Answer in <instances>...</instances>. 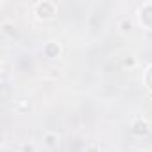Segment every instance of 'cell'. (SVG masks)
Here are the masks:
<instances>
[{
    "label": "cell",
    "mask_w": 152,
    "mask_h": 152,
    "mask_svg": "<svg viewBox=\"0 0 152 152\" xmlns=\"http://www.w3.org/2000/svg\"><path fill=\"white\" fill-rule=\"evenodd\" d=\"M138 18H140V23L145 29L152 31V2L143 4V7L138 11Z\"/></svg>",
    "instance_id": "6da1fadb"
},
{
    "label": "cell",
    "mask_w": 152,
    "mask_h": 152,
    "mask_svg": "<svg viewBox=\"0 0 152 152\" xmlns=\"http://www.w3.org/2000/svg\"><path fill=\"white\" fill-rule=\"evenodd\" d=\"M36 15L39 18H43V20L52 18L56 15V6L52 2H39V4H36Z\"/></svg>",
    "instance_id": "7a4b0ae2"
},
{
    "label": "cell",
    "mask_w": 152,
    "mask_h": 152,
    "mask_svg": "<svg viewBox=\"0 0 152 152\" xmlns=\"http://www.w3.org/2000/svg\"><path fill=\"white\" fill-rule=\"evenodd\" d=\"M150 131H152V127L147 120H134L131 125V132L134 136H147Z\"/></svg>",
    "instance_id": "3957f363"
},
{
    "label": "cell",
    "mask_w": 152,
    "mask_h": 152,
    "mask_svg": "<svg viewBox=\"0 0 152 152\" xmlns=\"http://www.w3.org/2000/svg\"><path fill=\"white\" fill-rule=\"evenodd\" d=\"M43 54H45L47 57H50V59L59 57V56H61V45L56 43V41H48V43H45V47H43Z\"/></svg>",
    "instance_id": "277c9868"
},
{
    "label": "cell",
    "mask_w": 152,
    "mask_h": 152,
    "mask_svg": "<svg viewBox=\"0 0 152 152\" xmlns=\"http://www.w3.org/2000/svg\"><path fill=\"white\" fill-rule=\"evenodd\" d=\"M57 140H59V138H57V134H54V132H47V134L43 136L45 145H47V147H50V148L57 145Z\"/></svg>",
    "instance_id": "5b68a950"
},
{
    "label": "cell",
    "mask_w": 152,
    "mask_h": 152,
    "mask_svg": "<svg viewBox=\"0 0 152 152\" xmlns=\"http://www.w3.org/2000/svg\"><path fill=\"white\" fill-rule=\"evenodd\" d=\"M143 83H145V86H147V90L148 91H152V64L145 70V75H143Z\"/></svg>",
    "instance_id": "8992f818"
},
{
    "label": "cell",
    "mask_w": 152,
    "mask_h": 152,
    "mask_svg": "<svg viewBox=\"0 0 152 152\" xmlns=\"http://www.w3.org/2000/svg\"><path fill=\"white\" fill-rule=\"evenodd\" d=\"M120 29H122L124 32H129V31L132 29V23H131V20H124V22L120 23Z\"/></svg>",
    "instance_id": "52a82bcc"
},
{
    "label": "cell",
    "mask_w": 152,
    "mask_h": 152,
    "mask_svg": "<svg viewBox=\"0 0 152 152\" xmlns=\"http://www.w3.org/2000/svg\"><path fill=\"white\" fill-rule=\"evenodd\" d=\"M22 152H34V145H31V143L29 145H23L22 147Z\"/></svg>",
    "instance_id": "ba28073f"
},
{
    "label": "cell",
    "mask_w": 152,
    "mask_h": 152,
    "mask_svg": "<svg viewBox=\"0 0 152 152\" xmlns=\"http://www.w3.org/2000/svg\"><path fill=\"white\" fill-rule=\"evenodd\" d=\"M124 64H125V66H132V64H134V61H132V59H125V63H124Z\"/></svg>",
    "instance_id": "9c48e42d"
},
{
    "label": "cell",
    "mask_w": 152,
    "mask_h": 152,
    "mask_svg": "<svg viewBox=\"0 0 152 152\" xmlns=\"http://www.w3.org/2000/svg\"><path fill=\"white\" fill-rule=\"evenodd\" d=\"M86 152H99V148H97V147H88Z\"/></svg>",
    "instance_id": "30bf717a"
},
{
    "label": "cell",
    "mask_w": 152,
    "mask_h": 152,
    "mask_svg": "<svg viewBox=\"0 0 152 152\" xmlns=\"http://www.w3.org/2000/svg\"><path fill=\"white\" fill-rule=\"evenodd\" d=\"M138 152H143V150H138Z\"/></svg>",
    "instance_id": "8fae6325"
}]
</instances>
